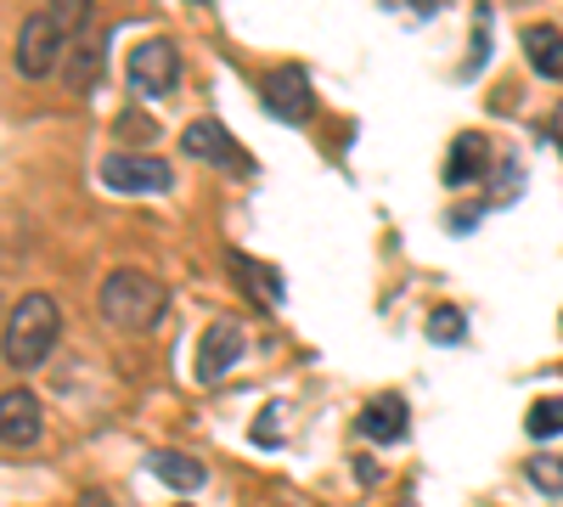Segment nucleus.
Segmentation results:
<instances>
[{
	"label": "nucleus",
	"mask_w": 563,
	"mask_h": 507,
	"mask_svg": "<svg viewBox=\"0 0 563 507\" xmlns=\"http://www.w3.org/2000/svg\"><path fill=\"white\" fill-rule=\"evenodd\" d=\"M57 333H63V310H57V299H52V294H23V299L7 310L0 355H7V366L29 373V366H40L45 355L57 350Z\"/></svg>",
	"instance_id": "1"
},
{
	"label": "nucleus",
	"mask_w": 563,
	"mask_h": 507,
	"mask_svg": "<svg viewBox=\"0 0 563 507\" xmlns=\"http://www.w3.org/2000/svg\"><path fill=\"white\" fill-rule=\"evenodd\" d=\"M164 305H169V294H164L158 276H147V271H113L108 283H102V294H97L102 321H108V328H119V333L158 328Z\"/></svg>",
	"instance_id": "2"
},
{
	"label": "nucleus",
	"mask_w": 563,
	"mask_h": 507,
	"mask_svg": "<svg viewBox=\"0 0 563 507\" xmlns=\"http://www.w3.org/2000/svg\"><path fill=\"white\" fill-rule=\"evenodd\" d=\"M68 18L63 12H34V18H23V29H18V52H12V63H18V74H29V79H45L57 68V57L68 52Z\"/></svg>",
	"instance_id": "3"
},
{
	"label": "nucleus",
	"mask_w": 563,
	"mask_h": 507,
	"mask_svg": "<svg viewBox=\"0 0 563 507\" xmlns=\"http://www.w3.org/2000/svg\"><path fill=\"white\" fill-rule=\"evenodd\" d=\"M124 79H130V90L141 102H158V97H169V90L180 85V52L169 40H141L135 52L124 57Z\"/></svg>",
	"instance_id": "4"
},
{
	"label": "nucleus",
	"mask_w": 563,
	"mask_h": 507,
	"mask_svg": "<svg viewBox=\"0 0 563 507\" xmlns=\"http://www.w3.org/2000/svg\"><path fill=\"white\" fill-rule=\"evenodd\" d=\"M260 102H265V113H271V119H282V124H305V119L316 113L310 74H305V68H294V63L271 68V74L260 79Z\"/></svg>",
	"instance_id": "5"
},
{
	"label": "nucleus",
	"mask_w": 563,
	"mask_h": 507,
	"mask_svg": "<svg viewBox=\"0 0 563 507\" xmlns=\"http://www.w3.org/2000/svg\"><path fill=\"white\" fill-rule=\"evenodd\" d=\"M243 350H249V333H243V321H209L203 328V339H198V366H192V378L198 384H220L231 366L243 361Z\"/></svg>",
	"instance_id": "6"
},
{
	"label": "nucleus",
	"mask_w": 563,
	"mask_h": 507,
	"mask_svg": "<svg viewBox=\"0 0 563 507\" xmlns=\"http://www.w3.org/2000/svg\"><path fill=\"white\" fill-rule=\"evenodd\" d=\"M102 180L113 192H130V198H141V192H169V164L164 158H147V153H108L102 158Z\"/></svg>",
	"instance_id": "7"
},
{
	"label": "nucleus",
	"mask_w": 563,
	"mask_h": 507,
	"mask_svg": "<svg viewBox=\"0 0 563 507\" xmlns=\"http://www.w3.org/2000/svg\"><path fill=\"white\" fill-rule=\"evenodd\" d=\"M186 153L203 158V164H220V169H238V175H254V158L231 142V130L214 124V119H192L186 124Z\"/></svg>",
	"instance_id": "8"
},
{
	"label": "nucleus",
	"mask_w": 563,
	"mask_h": 507,
	"mask_svg": "<svg viewBox=\"0 0 563 507\" xmlns=\"http://www.w3.org/2000/svg\"><path fill=\"white\" fill-rule=\"evenodd\" d=\"M0 440H7V451H29L40 440V400L29 389H7V400H0Z\"/></svg>",
	"instance_id": "9"
},
{
	"label": "nucleus",
	"mask_w": 563,
	"mask_h": 507,
	"mask_svg": "<svg viewBox=\"0 0 563 507\" xmlns=\"http://www.w3.org/2000/svg\"><path fill=\"white\" fill-rule=\"evenodd\" d=\"M485 164H490V135H479V130L456 135L451 158H445V187H474V180L485 175Z\"/></svg>",
	"instance_id": "10"
},
{
	"label": "nucleus",
	"mask_w": 563,
	"mask_h": 507,
	"mask_svg": "<svg viewBox=\"0 0 563 507\" xmlns=\"http://www.w3.org/2000/svg\"><path fill=\"white\" fill-rule=\"evenodd\" d=\"M406 400L400 395H372L366 406H361V434L366 440H378V445H395V440H406Z\"/></svg>",
	"instance_id": "11"
},
{
	"label": "nucleus",
	"mask_w": 563,
	"mask_h": 507,
	"mask_svg": "<svg viewBox=\"0 0 563 507\" xmlns=\"http://www.w3.org/2000/svg\"><path fill=\"white\" fill-rule=\"evenodd\" d=\"M525 57L541 79H563V29L552 23H530L525 29Z\"/></svg>",
	"instance_id": "12"
},
{
	"label": "nucleus",
	"mask_w": 563,
	"mask_h": 507,
	"mask_svg": "<svg viewBox=\"0 0 563 507\" xmlns=\"http://www.w3.org/2000/svg\"><path fill=\"white\" fill-rule=\"evenodd\" d=\"M225 265L238 271V283H243V288H254V294H260L265 305H282V299H288V288H282V276H276L271 265L249 260L243 249H225Z\"/></svg>",
	"instance_id": "13"
},
{
	"label": "nucleus",
	"mask_w": 563,
	"mask_h": 507,
	"mask_svg": "<svg viewBox=\"0 0 563 507\" xmlns=\"http://www.w3.org/2000/svg\"><path fill=\"white\" fill-rule=\"evenodd\" d=\"M147 469H153L164 485H175V491H198V485L209 480L198 456H180V451H153V456H147Z\"/></svg>",
	"instance_id": "14"
},
{
	"label": "nucleus",
	"mask_w": 563,
	"mask_h": 507,
	"mask_svg": "<svg viewBox=\"0 0 563 507\" xmlns=\"http://www.w3.org/2000/svg\"><path fill=\"white\" fill-rule=\"evenodd\" d=\"M525 429H530V440H552V434H563V395L536 400V406H530V418H525Z\"/></svg>",
	"instance_id": "15"
},
{
	"label": "nucleus",
	"mask_w": 563,
	"mask_h": 507,
	"mask_svg": "<svg viewBox=\"0 0 563 507\" xmlns=\"http://www.w3.org/2000/svg\"><path fill=\"white\" fill-rule=\"evenodd\" d=\"M462 333H467V321H462L456 305H440V310L429 316V339H434V344H462Z\"/></svg>",
	"instance_id": "16"
},
{
	"label": "nucleus",
	"mask_w": 563,
	"mask_h": 507,
	"mask_svg": "<svg viewBox=\"0 0 563 507\" xmlns=\"http://www.w3.org/2000/svg\"><path fill=\"white\" fill-rule=\"evenodd\" d=\"M530 480L547 496H563V456H530Z\"/></svg>",
	"instance_id": "17"
},
{
	"label": "nucleus",
	"mask_w": 563,
	"mask_h": 507,
	"mask_svg": "<svg viewBox=\"0 0 563 507\" xmlns=\"http://www.w3.org/2000/svg\"><path fill=\"white\" fill-rule=\"evenodd\" d=\"M276 434H282V406H265V418L254 423V440L260 445H276Z\"/></svg>",
	"instance_id": "18"
},
{
	"label": "nucleus",
	"mask_w": 563,
	"mask_h": 507,
	"mask_svg": "<svg viewBox=\"0 0 563 507\" xmlns=\"http://www.w3.org/2000/svg\"><path fill=\"white\" fill-rule=\"evenodd\" d=\"M519 180H525V169H519V164L507 158V164L496 169V198H512V187H519Z\"/></svg>",
	"instance_id": "19"
},
{
	"label": "nucleus",
	"mask_w": 563,
	"mask_h": 507,
	"mask_svg": "<svg viewBox=\"0 0 563 507\" xmlns=\"http://www.w3.org/2000/svg\"><path fill=\"white\" fill-rule=\"evenodd\" d=\"M467 225H479V203H474V209H467V203H462V209H451V232H456V238L467 232Z\"/></svg>",
	"instance_id": "20"
},
{
	"label": "nucleus",
	"mask_w": 563,
	"mask_h": 507,
	"mask_svg": "<svg viewBox=\"0 0 563 507\" xmlns=\"http://www.w3.org/2000/svg\"><path fill=\"white\" fill-rule=\"evenodd\" d=\"M79 507H113L108 496H97V491H90V496H79Z\"/></svg>",
	"instance_id": "21"
},
{
	"label": "nucleus",
	"mask_w": 563,
	"mask_h": 507,
	"mask_svg": "<svg viewBox=\"0 0 563 507\" xmlns=\"http://www.w3.org/2000/svg\"><path fill=\"white\" fill-rule=\"evenodd\" d=\"M558 147H563V108H558Z\"/></svg>",
	"instance_id": "22"
},
{
	"label": "nucleus",
	"mask_w": 563,
	"mask_h": 507,
	"mask_svg": "<svg viewBox=\"0 0 563 507\" xmlns=\"http://www.w3.org/2000/svg\"><path fill=\"white\" fill-rule=\"evenodd\" d=\"M180 507H186V502H180Z\"/></svg>",
	"instance_id": "23"
}]
</instances>
